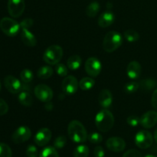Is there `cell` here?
<instances>
[{
	"mask_svg": "<svg viewBox=\"0 0 157 157\" xmlns=\"http://www.w3.org/2000/svg\"><path fill=\"white\" fill-rule=\"evenodd\" d=\"M67 134L69 138L76 144L84 143L88 136L84 126L77 120H74L69 123L67 127Z\"/></svg>",
	"mask_w": 157,
	"mask_h": 157,
	"instance_id": "obj_1",
	"label": "cell"
},
{
	"mask_svg": "<svg viewBox=\"0 0 157 157\" xmlns=\"http://www.w3.org/2000/svg\"><path fill=\"white\" fill-rule=\"evenodd\" d=\"M95 125L98 130L103 133L108 132L114 125V117L107 109H102L95 117Z\"/></svg>",
	"mask_w": 157,
	"mask_h": 157,
	"instance_id": "obj_2",
	"label": "cell"
},
{
	"mask_svg": "<svg viewBox=\"0 0 157 157\" xmlns=\"http://www.w3.org/2000/svg\"><path fill=\"white\" fill-rule=\"evenodd\" d=\"M123 43V37L120 32L110 31L107 32L103 40V48L107 53H111L119 48Z\"/></svg>",
	"mask_w": 157,
	"mask_h": 157,
	"instance_id": "obj_3",
	"label": "cell"
},
{
	"mask_svg": "<svg viewBox=\"0 0 157 157\" xmlns=\"http://www.w3.org/2000/svg\"><path fill=\"white\" fill-rule=\"evenodd\" d=\"M63 54L64 52L61 46L53 44L46 48L43 54L42 58L46 64L49 65H55L62 59Z\"/></svg>",
	"mask_w": 157,
	"mask_h": 157,
	"instance_id": "obj_4",
	"label": "cell"
},
{
	"mask_svg": "<svg viewBox=\"0 0 157 157\" xmlns=\"http://www.w3.org/2000/svg\"><path fill=\"white\" fill-rule=\"evenodd\" d=\"M0 29L7 36L15 37L19 33L21 26L13 18L5 17L0 20Z\"/></svg>",
	"mask_w": 157,
	"mask_h": 157,
	"instance_id": "obj_5",
	"label": "cell"
},
{
	"mask_svg": "<svg viewBox=\"0 0 157 157\" xmlns=\"http://www.w3.org/2000/svg\"><path fill=\"white\" fill-rule=\"evenodd\" d=\"M135 144L139 148L145 150L153 145V137L151 133L147 130H140L135 136Z\"/></svg>",
	"mask_w": 157,
	"mask_h": 157,
	"instance_id": "obj_6",
	"label": "cell"
},
{
	"mask_svg": "<svg viewBox=\"0 0 157 157\" xmlns=\"http://www.w3.org/2000/svg\"><path fill=\"white\" fill-rule=\"evenodd\" d=\"M84 69L88 75L92 78H96L102 70V64L99 59L95 57L87 58L84 64Z\"/></svg>",
	"mask_w": 157,
	"mask_h": 157,
	"instance_id": "obj_7",
	"label": "cell"
},
{
	"mask_svg": "<svg viewBox=\"0 0 157 157\" xmlns=\"http://www.w3.org/2000/svg\"><path fill=\"white\" fill-rule=\"evenodd\" d=\"M35 97L40 101L44 103L49 102L52 100L54 96L53 90L50 87L44 84H40L35 87L34 90Z\"/></svg>",
	"mask_w": 157,
	"mask_h": 157,
	"instance_id": "obj_8",
	"label": "cell"
},
{
	"mask_svg": "<svg viewBox=\"0 0 157 157\" xmlns=\"http://www.w3.org/2000/svg\"><path fill=\"white\" fill-rule=\"evenodd\" d=\"M31 136L32 131L30 128L26 126H21L13 132L12 135V140L16 144H23L29 140Z\"/></svg>",
	"mask_w": 157,
	"mask_h": 157,
	"instance_id": "obj_9",
	"label": "cell"
},
{
	"mask_svg": "<svg viewBox=\"0 0 157 157\" xmlns=\"http://www.w3.org/2000/svg\"><path fill=\"white\" fill-rule=\"evenodd\" d=\"M79 83L75 76L68 75L64 78L61 84V88L63 92L67 95L75 94L78 90Z\"/></svg>",
	"mask_w": 157,
	"mask_h": 157,
	"instance_id": "obj_10",
	"label": "cell"
},
{
	"mask_svg": "<svg viewBox=\"0 0 157 157\" xmlns=\"http://www.w3.org/2000/svg\"><path fill=\"white\" fill-rule=\"evenodd\" d=\"M8 12L13 18H18L24 12L25 3L24 0H9L8 2Z\"/></svg>",
	"mask_w": 157,
	"mask_h": 157,
	"instance_id": "obj_11",
	"label": "cell"
},
{
	"mask_svg": "<svg viewBox=\"0 0 157 157\" xmlns=\"http://www.w3.org/2000/svg\"><path fill=\"white\" fill-rule=\"evenodd\" d=\"M4 85L6 88L11 94H19L22 90L23 84L21 81L12 75H8L4 78Z\"/></svg>",
	"mask_w": 157,
	"mask_h": 157,
	"instance_id": "obj_12",
	"label": "cell"
},
{
	"mask_svg": "<svg viewBox=\"0 0 157 157\" xmlns=\"http://www.w3.org/2000/svg\"><path fill=\"white\" fill-rule=\"evenodd\" d=\"M140 124L144 128H153L157 124V111L156 110H150L146 112L140 118Z\"/></svg>",
	"mask_w": 157,
	"mask_h": 157,
	"instance_id": "obj_13",
	"label": "cell"
},
{
	"mask_svg": "<svg viewBox=\"0 0 157 157\" xmlns=\"http://www.w3.org/2000/svg\"><path fill=\"white\" fill-rule=\"evenodd\" d=\"M52 136V131L48 128L43 127L37 132L34 138V141L38 147H44L51 140Z\"/></svg>",
	"mask_w": 157,
	"mask_h": 157,
	"instance_id": "obj_14",
	"label": "cell"
},
{
	"mask_svg": "<svg viewBox=\"0 0 157 157\" xmlns=\"http://www.w3.org/2000/svg\"><path fill=\"white\" fill-rule=\"evenodd\" d=\"M107 149L114 153H121L126 148V142L124 139L118 136L109 138L106 142Z\"/></svg>",
	"mask_w": 157,
	"mask_h": 157,
	"instance_id": "obj_15",
	"label": "cell"
},
{
	"mask_svg": "<svg viewBox=\"0 0 157 157\" xmlns=\"http://www.w3.org/2000/svg\"><path fill=\"white\" fill-rule=\"evenodd\" d=\"M115 21V15L111 10H106L99 16L98 24L101 28L110 27Z\"/></svg>",
	"mask_w": 157,
	"mask_h": 157,
	"instance_id": "obj_16",
	"label": "cell"
},
{
	"mask_svg": "<svg viewBox=\"0 0 157 157\" xmlns=\"http://www.w3.org/2000/svg\"><path fill=\"white\" fill-rule=\"evenodd\" d=\"M142 71L140 64L136 61H132L127 67V75L131 80H136L140 78Z\"/></svg>",
	"mask_w": 157,
	"mask_h": 157,
	"instance_id": "obj_17",
	"label": "cell"
},
{
	"mask_svg": "<svg viewBox=\"0 0 157 157\" xmlns=\"http://www.w3.org/2000/svg\"><path fill=\"white\" fill-rule=\"evenodd\" d=\"M98 103L104 109H107L110 107L113 103V95L111 92L107 89H104L101 90L98 96Z\"/></svg>",
	"mask_w": 157,
	"mask_h": 157,
	"instance_id": "obj_18",
	"label": "cell"
},
{
	"mask_svg": "<svg viewBox=\"0 0 157 157\" xmlns=\"http://www.w3.org/2000/svg\"><path fill=\"white\" fill-rule=\"evenodd\" d=\"M21 40L28 47H35L37 44V39L34 34L28 29H21Z\"/></svg>",
	"mask_w": 157,
	"mask_h": 157,
	"instance_id": "obj_19",
	"label": "cell"
},
{
	"mask_svg": "<svg viewBox=\"0 0 157 157\" xmlns=\"http://www.w3.org/2000/svg\"><path fill=\"white\" fill-rule=\"evenodd\" d=\"M18 102L25 107H30L33 104V98L28 90H21L18 97Z\"/></svg>",
	"mask_w": 157,
	"mask_h": 157,
	"instance_id": "obj_20",
	"label": "cell"
},
{
	"mask_svg": "<svg viewBox=\"0 0 157 157\" xmlns=\"http://www.w3.org/2000/svg\"><path fill=\"white\" fill-rule=\"evenodd\" d=\"M82 64V59L78 55H73L67 60V67L71 71H76L80 68Z\"/></svg>",
	"mask_w": 157,
	"mask_h": 157,
	"instance_id": "obj_21",
	"label": "cell"
},
{
	"mask_svg": "<svg viewBox=\"0 0 157 157\" xmlns=\"http://www.w3.org/2000/svg\"><path fill=\"white\" fill-rule=\"evenodd\" d=\"M54 73V70L49 64L48 65L41 66L37 72V76L40 79H48L52 76Z\"/></svg>",
	"mask_w": 157,
	"mask_h": 157,
	"instance_id": "obj_22",
	"label": "cell"
},
{
	"mask_svg": "<svg viewBox=\"0 0 157 157\" xmlns=\"http://www.w3.org/2000/svg\"><path fill=\"white\" fill-rule=\"evenodd\" d=\"M140 87L144 91H150L153 90L156 87L157 82L153 78H146V79L141 80L139 83Z\"/></svg>",
	"mask_w": 157,
	"mask_h": 157,
	"instance_id": "obj_23",
	"label": "cell"
},
{
	"mask_svg": "<svg viewBox=\"0 0 157 157\" xmlns=\"http://www.w3.org/2000/svg\"><path fill=\"white\" fill-rule=\"evenodd\" d=\"M100 9H101V6H100V3L98 2H92L86 8V15L89 18H94L99 12Z\"/></svg>",
	"mask_w": 157,
	"mask_h": 157,
	"instance_id": "obj_24",
	"label": "cell"
},
{
	"mask_svg": "<svg viewBox=\"0 0 157 157\" xmlns=\"http://www.w3.org/2000/svg\"><path fill=\"white\" fill-rule=\"evenodd\" d=\"M95 84V81L91 78L85 77L83 78L79 82V87L82 90H89L94 87Z\"/></svg>",
	"mask_w": 157,
	"mask_h": 157,
	"instance_id": "obj_25",
	"label": "cell"
},
{
	"mask_svg": "<svg viewBox=\"0 0 157 157\" xmlns=\"http://www.w3.org/2000/svg\"><path fill=\"white\" fill-rule=\"evenodd\" d=\"M89 148L86 145L78 146L73 152L74 157H87L89 155Z\"/></svg>",
	"mask_w": 157,
	"mask_h": 157,
	"instance_id": "obj_26",
	"label": "cell"
},
{
	"mask_svg": "<svg viewBox=\"0 0 157 157\" xmlns=\"http://www.w3.org/2000/svg\"><path fill=\"white\" fill-rule=\"evenodd\" d=\"M124 37L127 41L133 43L139 40L140 35L136 31L133 30V29H127V31L124 32Z\"/></svg>",
	"mask_w": 157,
	"mask_h": 157,
	"instance_id": "obj_27",
	"label": "cell"
},
{
	"mask_svg": "<svg viewBox=\"0 0 157 157\" xmlns=\"http://www.w3.org/2000/svg\"><path fill=\"white\" fill-rule=\"evenodd\" d=\"M39 157H59V154L54 147H47L41 150Z\"/></svg>",
	"mask_w": 157,
	"mask_h": 157,
	"instance_id": "obj_28",
	"label": "cell"
},
{
	"mask_svg": "<svg viewBox=\"0 0 157 157\" xmlns=\"http://www.w3.org/2000/svg\"><path fill=\"white\" fill-rule=\"evenodd\" d=\"M20 78L25 84H29L34 78V74L29 69H24L20 73Z\"/></svg>",
	"mask_w": 157,
	"mask_h": 157,
	"instance_id": "obj_29",
	"label": "cell"
},
{
	"mask_svg": "<svg viewBox=\"0 0 157 157\" xmlns=\"http://www.w3.org/2000/svg\"><path fill=\"white\" fill-rule=\"evenodd\" d=\"M140 88L139 83L135 82V81H132V82H129L125 84L124 87V92L127 94H133L135 93Z\"/></svg>",
	"mask_w": 157,
	"mask_h": 157,
	"instance_id": "obj_30",
	"label": "cell"
},
{
	"mask_svg": "<svg viewBox=\"0 0 157 157\" xmlns=\"http://www.w3.org/2000/svg\"><path fill=\"white\" fill-rule=\"evenodd\" d=\"M12 152L10 147L6 144H0V157H12Z\"/></svg>",
	"mask_w": 157,
	"mask_h": 157,
	"instance_id": "obj_31",
	"label": "cell"
},
{
	"mask_svg": "<svg viewBox=\"0 0 157 157\" xmlns=\"http://www.w3.org/2000/svg\"><path fill=\"white\" fill-rule=\"evenodd\" d=\"M68 67L64 64L61 63H58V64H55V71L58 74L59 76L61 77H66L68 74Z\"/></svg>",
	"mask_w": 157,
	"mask_h": 157,
	"instance_id": "obj_32",
	"label": "cell"
},
{
	"mask_svg": "<svg viewBox=\"0 0 157 157\" xmlns=\"http://www.w3.org/2000/svg\"><path fill=\"white\" fill-rule=\"evenodd\" d=\"M66 144H67V138L64 136H59L55 140L53 145L55 149L61 150L65 147Z\"/></svg>",
	"mask_w": 157,
	"mask_h": 157,
	"instance_id": "obj_33",
	"label": "cell"
},
{
	"mask_svg": "<svg viewBox=\"0 0 157 157\" xmlns=\"http://www.w3.org/2000/svg\"><path fill=\"white\" fill-rule=\"evenodd\" d=\"M87 139H88L89 142L91 143V144H101V143L103 141V136L101 133L94 132V133H90V134L88 135Z\"/></svg>",
	"mask_w": 157,
	"mask_h": 157,
	"instance_id": "obj_34",
	"label": "cell"
},
{
	"mask_svg": "<svg viewBox=\"0 0 157 157\" xmlns=\"http://www.w3.org/2000/svg\"><path fill=\"white\" fill-rule=\"evenodd\" d=\"M127 123L130 127H136L140 124V118L136 115H131L127 117Z\"/></svg>",
	"mask_w": 157,
	"mask_h": 157,
	"instance_id": "obj_35",
	"label": "cell"
},
{
	"mask_svg": "<svg viewBox=\"0 0 157 157\" xmlns=\"http://www.w3.org/2000/svg\"><path fill=\"white\" fill-rule=\"evenodd\" d=\"M38 150L34 145H29L26 150V156L27 157H37L38 156Z\"/></svg>",
	"mask_w": 157,
	"mask_h": 157,
	"instance_id": "obj_36",
	"label": "cell"
},
{
	"mask_svg": "<svg viewBox=\"0 0 157 157\" xmlns=\"http://www.w3.org/2000/svg\"><path fill=\"white\" fill-rule=\"evenodd\" d=\"M34 25V20L31 18H27L23 19L20 23V26L21 29H28L32 27Z\"/></svg>",
	"mask_w": 157,
	"mask_h": 157,
	"instance_id": "obj_37",
	"label": "cell"
},
{
	"mask_svg": "<svg viewBox=\"0 0 157 157\" xmlns=\"http://www.w3.org/2000/svg\"><path fill=\"white\" fill-rule=\"evenodd\" d=\"M9 111V105L3 99L0 98V116L6 114Z\"/></svg>",
	"mask_w": 157,
	"mask_h": 157,
	"instance_id": "obj_38",
	"label": "cell"
},
{
	"mask_svg": "<svg viewBox=\"0 0 157 157\" xmlns=\"http://www.w3.org/2000/svg\"><path fill=\"white\" fill-rule=\"evenodd\" d=\"M123 157H142V155L137 150H130L124 153Z\"/></svg>",
	"mask_w": 157,
	"mask_h": 157,
	"instance_id": "obj_39",
	"label": "cell"
},
{
	"mask_svg": "<svg viewBox=\"0 0 157 157\" xmlns=\"http://www.w3.org/2000/svg\"><path fill=\"white\" fill-rule=\"evenodd\" d=\"M94 155L95 157H104V156H105V152H104V150L103 149L102 147L98 146V147L94 148Z\"/></svg>",
	"mask_w": 157,
	"mask_h": 157,
	"instance_id": "obj_40",
	"label": "cell"
},
{
	"mask_svg": "<svg viewBox=\"0 0 157 157\" xmlns=\"http://www.w3.org/2000/svg\"><path fill=\"white\" fill-rule=\"evenodd\" d=\"M151 104L153 108L157 111V88L153 91L151 98Z\"/></svg>",
	"mask_w": 157,
	"mask_h": 157,
	"instance_id": "obj_41",
	"label": "cell"
},
{
	"mask_svg": "<svg viewBox=\"0 0 157 157\" xmlns=\"http://www.w3.org/2000/svg\"><path fill=\"white\" fill-rule=\"evenodd\" d=\"M45 109L47 110H52L53 109V104L51 101L45 103Z\"/></svg>",
	"mask_w": 157,
	"mask_h": 157,
	"instance_id": "obj_42",
	"label": "cell"
},
{
	"mask_svg": "<svg viewBox=\"0 0 157 157\" xmlns=\"http://www.w3.org/2000/svg\"><path fill=\"white\" fill-rule=\"evenodd\" d=\"M153 137H154L155 141H156V143L157 144V129H156V130H155V132H154V136H153Z\"/></svg>",
	"mask_w": 157,
	"mask_h": 157,
	"instance_id": "obj_43",
	"label": "cell"
},
{
	"mask_svg": "<svg viewBox=\"0 0 157 157\" xmlns=\"http://www.w3.org/2000/svg\"><path fill=\"white\" fill-rule=\"evenodd\" d=\"M107 7L108 8V9H110H110H111V8H112V4H111V3H110V2L107 3Z\"/></svg>",
	"mask_w": 157,
	"mask_h": 157,
	"instance_id": "obj_44",
	"label": "cell"
},
{
	"mask_svg": "<svg viewBox=\"0 0 157 157\" xmlns=\"http://www.w3.org/2000/svg\"><path fill=\"white\" fill-rule=\"evenodd\" d=\"M144 157H157V156H155V155H153V154H147V155H146Z\"/></svg>",
	"mask_w": 157,
	"mask_h": 157,
	"instance_id": "obj_45",
	"label": "cell"
},
{
	"mask_svg": "<svg viewBox=\"0 0 157 157\" xmlns=\"http://www.w3.org/2000/svg\"><path fill=\"white\" fill-rule=\"evenodd\" d=\"M1 81H0V90H1Z\"/></svg>",
	"mask_w": 157,
	"mask_h": 157,
	"instance_id": "obj_46",
	"label": "cell"
}]
</instances>
